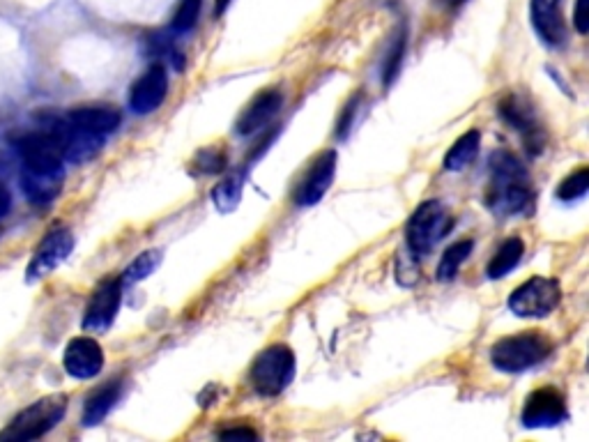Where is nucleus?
Here are the masks:
<instances>
[{
  "mask_svg": "<svg viewBox=\"0 0 589 442\" xmlns=\"http://www.w3.org/2000/svg\"><path fill=\"white\" fill-rule=\"evenodd\" d=\"M491 180L486 189V205L500 217H527L537 205L530 173L509 150L491 155Z\"/></svg>",
  "mask_w": 589,
  "mask_h": 442,
  "instance_id": "1",
  "label": "nucleus"
},
{
  "mask_svg": "<svg viewBox=\"0 0 589 442\" xmlns=\"http://www.w3.org/2000/svg\"><path fill=\"white\" fill-rule=\"evenodd\" d=\"M553 353V341L537 330L511 334L493 344L491 362L497 371L523 373L532 367H539Z\"/></svg>",
  "mask_w": 589,
  "mask_h": 442,
  "instance_id": "2",
  "label": "nucleus"
},
{
  "mask_svg": "<svg viewBox=\"0 0 589 442\" xmlns=\"http://www.w3.org/2000/svg\"><path fill=\"white\" fill-rule=\"evenodd\" d=\"M67 403H70L67 394H49L40 401L30 403L0 431V442H30L47 436L53 426L65 417Z\"/></svg>",
  "mask_w": 589,
  "mask_h": 442,
  "instance_id": "3",
  "label": "nucleus"
},
{
  "mask_svg": "<svg viewBox=\"0 0 589 442\" xmlns=\"http://www.w3.org/2000/svg\"><path fill=\"white\" fill-rule=\"evenodd\" d=\"M454 228V217L449 215L447 205L442 201H424L412 212V217L405 226V240L408 249L415 258H422L440 245Z\"/></svg>",
  "mask_w": 589,
  "mask_h": 442,
  "instance_id": "4",
  "label": "nucleus"
},
{
  "mask_svg": "<svg viewBox=\"0 0 589 442\" xmlns=\"http://www.w3.org/2000/svg\"><path fill=\"white\" fill-rule=\"evenodd\" d=\"M295 369L297 360L293 350L283 344L267 346L263 353L256 357L254 364H251V387H254L260 396H279L290 383H293Z\"/></svg>",
  "mask_w": 589,
  "mask_h": 442,
  "instance_id": "5",
  "label": "nucleus"
},
{
  "mask_svg": "<svg viewBox=\"0 0 589 442\" xmlns=\"http://www.w3.org/2000/svg\"><path fill=\"white\" fill-rule=\"evenodd\" d=\"M24 171L30 173H65V146L58 125L33 132L19 143Z\"/></svg>",
  "mask_w": 589,
  "mask_h": 442,
  "instance_id": "6",
  "label": "nucleus"
},
{
  "mask_svg": "<svg viewBox=\"0 0 589 442\" xmlns=\"http://www.w3.org/2000/svg\"><path fill=\"white\" fill-rule=\"evenodd\" d=\"M562 300L560 281L550 277H532L509 295V309L518 318H546Z\"/></svg>",
  "mask_w": 589,
  "mask_h": 442,
  "instance_id": "7",
  "label": "nucleus"
},
{
  "mask_svg": "<svg viewBox=\"0 0 589 442\" xmlns=\"http://www.w3.org/2000/svg\"><path fill=\"white\" fill-rule=\"evenodd\" d=\"M497 113H500L504 123L514 127V132L520 134L527 150H530L532 155H539L543 146H546V132H543L537 109H534L530 99L518 93H511L502 99L500 106H497Z\"/></svg>",
  "mask_w": 589,
  "mask_h": 442,
  "instance_id": "8",
  "label": "nucleus"
},
{
  "mask_svg": "<svg viewBox=\"0 0 589 442\" xmlns=\"http://www.w3.org/2000/svg\"><path fill=\"white\" fill-rule=\"evenodd\" d=\"M122 302V281L120 277H109L95 288L93 297H90L86 316H83V330L93 334H104L111 330V325L116 323L118 309Z\"/></svg>",
  "mask_w": 589,
  "mask_h": 442,
  "instance_id": "9",
  "label": "nucleus"
},
{
  "mask_svg": "<svg viewBox=\"0 0 589 442\" xmlns=\"http://www.w3.org/2000/svg\"><path fill=\"white\" fill-rule=\"evenodd\" d=\"M72 249H74V235L70 228L60 226L49 231L47 235H44L42 245L37 247L33 261H30L26 270L28 284L49 277L53 270L60 268V265L67 261V256L72 254Z\"/></svg>",
  "mask_w": 589,
  "mask_h": 442,
  "instance_id": "10",
  "label": "nucleus"
},
{
  "mask_svg": "<svg viewBox=\"0 0 589 442\" xmlns=\"http://www.w3.org/2000/svg\"><path fill=\"white\" fill-rule=\"evenodd\" d=\"M566 417H569V410H566L562 392H557L555 387H539L527 396L520 419H523L527 429H553V426H560Z\"/></svg>",
  "mask_w": 589,
  "mask_h": 442,
  "instance_id": "11",
  "label": "nucleus"
},
{
  "mask_svg": "<svg viewBox=\"0 0 589 442\" xmlns=\"http://www.w3.org/2000/svg\"><path fill=\"white\" fill-rule=\"evenodd\" d=\"M168 93V74L162 63H155L148 67L139 81L134 83L132 90H129V109H132L136 116H148V113L157 111L159 106L164 104Z\"/></svg>",
  "mask_w": 589,
  "mask_h": 442,
  "instance_id": "12",
  "label": "nucleus"
},
{
  "mask_svg": "<svg viewBox=\"0 0 589 442\" xmlns=\"http://www.w3.org/2000/svg\"><path fill=\"white\" fill-rule=\"evenodd\" d=\"M336 173V152L325 150L316 157V162L311 164V169L304 175L300 187H297L295 201L302 208H309V205H316L323 201V196L330 192L332 182Z\"/></svg>",
  "mask_w": 589,
  "mask_h": 442,
  "instance_id": "13",
  "label": "nucleus"
},
{
  "mask_svg": "<svg viewBox=\"0 0 589 442\" xmlns=\"http://www.w3.org/2000/svg\"><path fill=\"white\" fill-rule=\"evenodd\" d=\"M63 367L76 380H90L104 369V350L93 337H74L65 348Z\"/></svg>",
  "mask_w": 589,
  "mask_h": 442,
  "instance_id": "14",
  "label": "nucleus"
},
{
  "mask_svg": "<svg viewBox=\"0 0 589 442\" xmlns=\"http://www.w3.org/2000/svg\"><path fill=\"white\" fill-rule=\"evenodd\" d=\"M532 26L550 47H562L566 42V24L562 17V0H532Z\"/></svg>",
  "mask_w": 589,
  "mask_h": 442,
  "instance_id": "15",
  "label": "nucleus"
},
{
  "mask_svg": "<svg viewBox=\"0 0 589 442\" xmlns=\"http://www.w3.org/2000/svg\"><path fill=\"white\" fill-rule=\"evenodd\" d=\"M281 106H283V95L279 93V90H265V93H260L258 97L251 99V104L244 109L242 116L237 118L235 132L242 136H251L260 132V129L267 127L274 118H277Z\"/></svg>",
  "mask_w": 589,
  "mask_h": 442,
  "instance_id": "16",
  "label": "nucleus"
},
{
  "mask_svg": "<svg viewBox=\"0 0 589 442\" xmlns=\"http://www.w3.org/2000/svg\"><path fill=\"white\" fill-rule=\"evenodd\" d=\"M72 129H79V132L95 134V136H109L118 129L120 125V111L113 109V106H79V109H72L63 118Z\"/></svg>",
  "mask_w": 589,
  "mask_h": 442,
  "instance_id": "17",
  "label": "nucleus"
},
{
  "mask_svg": "<svg viewBox=\"0 0 589 442\" xmlns=\"http://www.w3.org/2000/svg\"><path fill=\"white\" fill-rule=\"evenodd\" d=\"M120 394H122L120 380H111V383L102 385L99 390L90 394L86 403H83V417H81L83 426H97L99 422H104L106 415H109L113 406L118 403Z\"/></svg>",
  "mask_w": 589,
  "mask_h": 442,
  "instance_id": "18",
  "label": "nucleus"
},
{
  "mask_svg": "<svg viewBox=\"0 0 589 442\" xmlns=\"http://www.w3.org/2000/svg\"><path fill=\"white\" fill-rule=\"evenodd\" d=\"M65 173H21V187H24V194L28 201L35 205H49L53 198L60 194L63 189Z\"/></svg>",
  "mask_w": 589,
  "mask_h": 442,
  "instance_id": "19",
  "label": "nucleus"
},
{
  "mask_svg": "<svg viewBox=\"0 0 589 442\" xmlns=\"http://www.w3.org/2000/svg\"><path fill=\"white\" fill-rule=\"evenodd\" d=\"M479 148H481V132L479 129H470V132H465L461 139H458L454 146L449 148L445 164L442 166H445V171H449V173L465 171L474 162V159H477Z\"/></svg>",
  "mask_w": 589,
  "mask_h": 442,
  "instance_id": "20",
  "label": "nucleus"
},
{
  "mask_svg": "<svg viewBox=\"0 0 589 442\" xmlns=\"http://www.w3.org/2000/svg\"><path fill=\"white\" fill-rule=\"evenodd\" d=\"M525 254V245L520 238H507L502 242V247L495 251L491 263H488V277L491 279H504L509 272L518 268L520 258Z\"/></svg>",
  "mask_w": 589,
  "mask_h": 442,
  "instance_id": "21",
  "label": "nucleus"
},
{
  "mask_svg": "<svg viewBox=\"0 0 589 442\" xmlns=\"http://www.w3.org/2000/svg\"><path fill=\"white\" fill-rule=\"evenodd\" d=\"M474 249V242L472 240H461V242H454V245L445 249V254L440 258V265H438V272H435V277L438 281H451L461 270V265L468 261L470 254Z\"/></svg>",
  "mask_w": 589,
  "mask_h": 442,
  "instance_id": "22",
  "label": "nucleus"
},
{
  "mask_svg": "<svg viewBox=\"0 0 589 442\" xmlns=\"http://www.w3.org/2000/svg\"><path fill=\"white\" fill-rule=\"evenodd\" d=\"M159 263H162V251L159 249H148L143 251L141 256L134 258V263L129 265V268L122 272V286H132V284H139V281L148 279L152 272L159 268Z\"/></svg>",
  "mask_w": 589,
  "mask_h": 442,
  "instance_id": "23",
  "label": "nucleus"
},
{
  "mask_svg": "<svg viewBox=\"0 0 589 442\" xmlns=\"http://www.w3.org/2000/svg\"><path fill=\"white\" fill-rule=\"evenodd\" d=\"M212 198L221 212H231L242 198V175L231 173L228 178L221 180V185L214 187Z\"/></svg>",
  "mask_w": 589,
  "mask_h": 442,
  "instance_id": "24",
  "label": "nucleus"
},
{
  "mask_svg": "<svg viewBox=\"0 0 589 442\" xmlns=\"http://www.w3.org/2000/svg\"><path fill=\"white\" fill-rule=\"evenodd\" d=\"M589 189V169L583 166V169H578L576 173H571L569 178H564L560 182V187H557V198L560 201H578V198H583Z\"/></svg>",
  "mask_w": 589,
  "mask_h": 442,
  "instance_id": "25",
  "label": "nucleus"
},
{
  "mask_svg": "<svg viewBox=\"0 0 589 442\" xmlns=\"http://www.w3.org/2000/svg\"><path fill=\"white\" fill-rule=\"evenodd\" d=\"M201 3L203 0H180L171 21V28L175 33H187V30L196 26L198 17H201Z\"/></svg>",
  "mask_w": 589,
  "mask_h": 442,
  "instance_id": "26",
  "label": "nucleus"
},
{
  "mask_svg": "<svg viewBox=\"0 0 589 442\" xmlns=\"http://www.w3.org/2000/svg\"><path fill=\"white\" fill-rule=\"evenodd\" d=\"M403 56H405V33H399L392 44V49H389L387 53L385 67H382V83H385V86H392L396 76H399Z\"/></svg>",
  "mask_w": 589,
  "mask_h": 442,
  "instance_id": "27",
  "label": "nucleus"
},
{
  "mask_svg": "<svg viewBox=\"0 0 589 442\" xmlns=\"http://www.w3.org/2000/svg\"><path fill=\"white\" fill-rule=\"evenodd\" d=\"M198 164H201L203 173H219L224 169L226 157L217 148H205L203 152H198Z\"/></svg>",
  "mask_w": 589,
  "mask_h": 442,
  "instance_id": "28",
  "label": "nucleus"
},
{
  "mask_svg": "<svg viewBox=\"0 0 589 442\" xmlns=\"http://www.w3.org/2000/svg\"><path fill=\"white\" fill-rule=\"evenodd\" d=\"M573 26L580 35L589 33V0H576V12H573Z\"/></svg>",
  "mask_w": 589,
  "mask_h": 442,
  "instance_id": "29",
  "label": "nucleus"
},
{
  "mask_svg": "<svg viewBox=\"0 0 589 442\" xmlns=\"http://www.w3.org/2000/svg\"><path fill=\"white\" fill-rule=\"evenodd\" d=\"M357 104H359V97H355L353 102H348V106H346V109H343V113H341V120H339V136H341V139L348 134L350 125H353V116H355Z\"/></svg>",
  "mask_w": 589,
  "mask_h": 442,
  "instance_id": "30",
  "label": "nucleus"
},
{
  "mask_svg": "<svg viewBox=\"0 0 589 442\" xmlns=\"http://www.w3.org/2000/svg\"><path fill=\"white\" fill-rule=\"evenodd\" d=\"M219 438H228V440H256L258 433L254 429H247V426H240V429H224V431H219Z\"/></svg>",
  "mask_w": 589,
  "mask_h": 442,
  "instance_id": "31",
  "label": "nucleus"
},
{
  "mask_svg": "<svg viewBox=\"0 0 589 442\" xmlns=\"http://www.w3.org/2000/svg\"><path fill=\"white\" fill-rule=\"evenodd\" d=\"M10 208H12V194H10V189L0 182V219L10 212Z\"/></svg>",
  "mask_w": 589,
  "mask_h": 442,
  "instance_id": "32",
  "label": "nucleus"
},
{
  "mask_svg": "<svg viewBox=\"0 0 589 442\" xmlns=\"http://www.w3.org/2000/svg\"><path fill=\"white\" fill-rule=\"evenodd\" d=\"M228 5H231V0H217V5H214V14H217V17H221V14L226 12Z\"/></svg>",
  "mask_w": 589,
  "mask_h": 442,
  "instance_id": "33",
  "label": "nucleus"
},
{
  "mask_svg": "<svg viewBox=\"0 0 589 442\" xmlns=\"http://www.w3.org/2000/svg\"><path fill=\"white\" fill-rule=\"evenodd\" d=\"M440 5H445V7H458V5H463L465 0H438Z\"/></svg>",
  "mask_w": 589,
  "mask_h": 442,
  "instance_id": "34",
  "label": "nucleus"
}]
</instances>
